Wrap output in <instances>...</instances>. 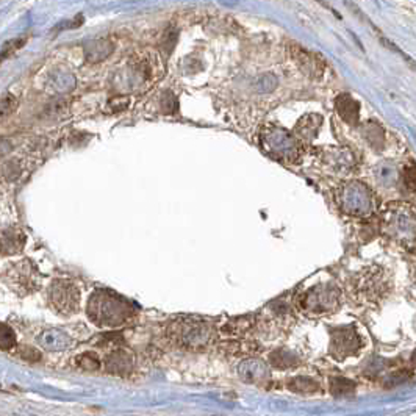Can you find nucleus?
Wrapping results in <instances>:
<instances>
[{
    "label": "nucleus",
    "instance_id": "obj_1",
    "mask_svg": "<svg viewBox=\"0 0 416 416\" xmlns=\"http://www.w3.org/2000/svg\"><path fill=\"white\" fill-rule=\"evenodd\" d=\"M382 224L385 233L391 240L403 244L404 248L416 246V214L408 205H390L383 214Z\"/></svg>",
    "mask_w": 416,
    "mask_h": 416
},
{
    "label": "nucleus",
    "instance_id": "obj_2",
    "mask_svg": "<svg viewBox=\"0 0 416 416\" xmlns=\"http://www.w3.org/2000/svg\"><path fill=\"white\" fill-rule=\"evenodd\" d=\"M260 141H262L263 151L270 157L279 161L293 163L301 155L302 144L296 139L294 135L285 129L277 127V125H267V127H265L262 135H260Z\"/></svg>",
    "mask_w": 416,
    "mask_h": 416
},
{
    "label": "nucleus",
    "instance_id": "obj_3",
    "mask_svg": "<svg viewBox=\"0 0 416 416\" xmlns=\"http://www.w3.org/2000/svg\"><path fill=\"white\" fill-rule=\"evenodd\" d=\"M341 306V293L333 285H318L304 293L299 299V308L311 318L332 315Z\"/></svg>",
    "mask_w": 416,
    "mask_h": 416
},
{
    "label": "nucleus",
    "instance_id": "obj_4",
    "mask_svg": "<svg viewBox=\"0 0 416 416\" xmlns=\"http://www.w3.org/2000/svg\"><path fill=\"white\" fill-rule=\"evenodd\" d=\"M340 205L346 213L365 216L373 212L374 197L371 191L359 182H351L340 190Z\"/></svg>",
    "mask_w": 416,
    "mask_h": 416
},
{
    "label": "nucleus",
    "instance_id": "obj_5",
    "mask_svg": "<svg viewBox=\"0 0 416 416\" xmlns=\"http://www.w3.org/2000/svg\"><path fill=\"white\" fill-rule=\"evenodd\" d=\"M362 347H363L362 337L352 325L337 327V329L330 330L329 352L333 359L345 360L347 359V357L359 354Z\"/></svg>",
    "mask_w": 416,
    "mask_h": 416
},
{
    "label": "nucleus",
    "instance_id": "obj_6",
    "mask_svg": "<svg viewBox=\"0 0 416 416\" xmlns=\"http://www.w3.org/2000/svg\"><path fill=\"white\" fill-rule=\"evenodd\" d=\"M177 338L188 347L204 349L213 341L214 332L205 323H187L178 327Z\"/></svg>",
    "mask_w": 416,
    "mask_h": 416
},
{
    "label": "nucleus",
    "instance_id": "obj_7",
    "mask_svg": "<svg viewBox=\"0 0 416 416\" xmlns=\"http://www.w3.org/2000/svg\"><path fill=\"white\" fill-rule=\"evenodd\" d=\"M50 301L59 313H71V311H76L79 307V289L69 282L57 280L50 289Z\"/></svg>",
    "mask_w": 416,
    "mask_h": 416
},
{
    "label": "nucleus",
    "instance_id": "obj_8",
    "mask_svg": "<svg viewBox=\"0 0 416 416\" xmlns=\"http://www.w3.org/2000/svg\"><path fill=\"white\" fill-rule=\"evenodd\" d=\"M355 289V296L359 297L362 302H374L382 296V291L385 289V284L382 280L381 270L376 272H363L360 277L355 280L352 287Z\"/></svg>",
    "mask_w": 416,
    "mask_h": 416
},
{
    "label": "nucleus",
    "instance_id": "obj_9",
    "mask_svg": "<svg viewBox=\"0 0 416 416\" xmlns=\"http://www.w3.org/2000/svg\"><path fill=\"white\" fill-rule=\"evenodd\" d=\"M289 54H291L294 63L299 66V69L306 74L308 77H321L324 72V59L313 54V52H308L307 49H304L301 46H293L289 47Z\"/></svg>",
    "mask_w": 416,
    "mask_h": 416
},
{
    "label": "nucleus",
    "instance_id": "obj_10",
    "mask_svg": "<svg viewBox=\"0 0 416 416\" xmlns=\"http://www.w3.org/2000/svg\"><path fill=\"white\" fill-rule=\"evenodd\" d=\"M240 376L249 383H265L270 379V368L263 360L249 359L241 363Z\"/></svg>",
    "mask_w": 416,
    "mask_h": 416
},
{
    "label": "nucleus",
    "instance_id": "obj_11",
    "mask_svg": "<svg viewBox=\"0 0 416 416\" xmlns=\"http://www.w3.org/2000/svg\"><path fill=\"white\" fill-rule=\"evenodd\" d=\"M335 108L340 117L349 125H357L360 119V103L351 94H340L335 100Z\"/></svg>",
    "mask_w": 416,
    "mask_h": 416
},
{
    "label": "nucleus",
    "instance_id": "obj_12",
    "mask_svg": "<svg viewBox=\"0 0 416 416\" xmlns=\"http://www.w3.org/2000/svg\"><path fill=\"white\" fill-rule=\"evenodd\" d=\"M323 117L319 115H307L299 119V122L294 127L293 135L299 143H310L318 135V130L321 127Z\"/></svg>",
    "mask_w": 416,
    "mask_h": 416
},
{
    "label": "nucleus",
    "instance_id": "obj_13",
    "mask_svg": "<svg viewBox=\"0 0 416 416\" xmlns=\"http://www.w3.org/2000/svg\"><path fill=\"white\" fill-rule=\"evenodd\" d=\"M25 243V235L16 230H5L0 232V252L4 254H16L21 250L22 244Z\"/></svg>",
    "mask_w": 416,
    "mask_h": 416
},
{
    "label": "nucleus",
    "instance_id": "obj_14",
    "mask_svg": "<svg viewBox=\"0 0 416 416\" xmlns=\"http://www.w3.org/2000/svg\"><path fill=\"white\" fill-rule=\"evenodd\" d=\"M270 365L279 369H289L299 365V357L288 349H276L270 354Z\"/></svg>",
    "mask_w": 416,
    "mask_h": 416
},
{
    "label": "nucleus",
    "instance_id": "obj_15",
    "mask_svg": "<svg viewBox=\"0 0 416 416\" xmlns=\"http://www.w3.org/2000/svg\"><path fill=\"white\" fill-rule=\"evenodd\" d=\"M288 388L294 393H299V395H313V393L321 390V386L311 377L297 376L288 382Z\"/></svg>",
    "mask_w": 416,
    "mask_h": 416
},
{
    "label": "nucleus",
    "instance_id": "obj_16",
    "mask_svg": "<svg viewBox=\"0 0 416 416\" xmlns=\"http://www.w3.org/2000/svg\"><path fill=\"white\" fill-rule=\"evenodd\" d=\"M329 390L333 396L352 395L355 391V383L346 377H332L329 382Z\"/></svg>",
    "mask_w": 416,
    "mask_h": 416
},
{
    "label": "nucleus",
    "instance_id": "obj_17",
    "mask_svg": "<svg viewBox=\"0 0 416 416\" xmlns=\"http://www.w3.org/2000/svg\"><path fill=\"white\" fill-rule=\"evenodd\" d=\"M18 108V100L13 96H5V98H0V121L5 117L13 115Z\"/></svg>",
    "mask_w": 416,
    "mask_h": 416
},
{
    "label": "nucleus",
    "instance_id": "obj_18",
    "mask_svg": "<svg viewBox=\"0 0 416 416\" xmlns=\"http://www.w3.org/2000/svg\"><path fill=\"white\" fill-rule=\"evenodd\" d=\"M403 180L407 190L416 192V165L415 163H408V165L403 171Z\"/></svg>",
    "mask_w": 416,
    "mask_h": 416
},
{
    "label": "nucleus",
    "instance_id": "obj_19",
    "mask_svg": "<svg viewBox=\"0 0 416 416\" xmlns=\"http://www.w3.org/2000/svg\"><path fill=\"white\" fill-rule=\"evenodd\" d=\"M14 346V333L10 329V327H6L4 324H0V349H4V351H8Z\"/></svg>",
    "mask_w": 416,
    "mask_h": 416
},
{
    "label": "nucleus",
    "instance_id": "obj_20",
    "mask_svg": "<svg viewBox=\"0 0 416 416\" xmlns=\"http://www.w3.org/2000/svg\"><path fill=\"white\" fill-rule=\"evenodd\" d=\"M412 363H413V365L416 366V349H415L413 354H412Z\"/></svg>",
    "mask_w": 416,
    "mask_h": 416
}]
</instances>
